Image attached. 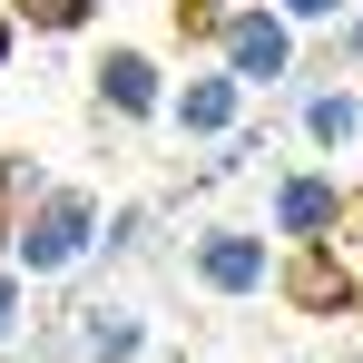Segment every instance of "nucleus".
Wrapping results in <instances>:
<instances>
[{"label":"nucleus","instance_id":"obj_5","mask_svg":"<svg viewBox=\"0 0 363 363\" xmlns=\"http://www.w3.org/2000/svg\"><path fill=\"white\" fill-rule=\"evenodd\" d=\"M295 10H304V20H314V10H334V0H295Z\"/></svg>","mask_w":363,"mask_h":363},{"label":"nucleus","instance_id":"obj_4","mask_svg":"<svg viewBox=\"0 0 363 363\" xmlns=\"http://www.w3.org/2000/svg\"><path fill=\"white\" fill-rule=\"evenodd\" d=\"M285 226H324V186H295L285 196Z\"/></svg>","mask_w":363,"mask_h":363},{"label":"nucleus","instance_id":"obj_3","mask_svg":"<svg viewBox=\"0 0 363 363\" xmlns=\"http://www.w3.org/2000/svg\"><path fill=\"white\" fill-rule=\"evenodd\" d=\"M236 60H245V69H275V60H285V40H275V30H236Z\"/></svg>","mask_w":363,"mask_h":363},{"label":"nucleus","instance_id":"obj_6","mask_svg":"<svg viewBox=\"0 0 363 363\" xmlns=\"http://www.w3.org/2000/svg\"><path fill=\"white\" fill-rule=\"evenodd\" d=\"M0 314H10V285H0Z\"/></svg>","mask_w":363,"mask_h":363},{"label":"nucleus","instance_id":"obj_1","mask_svg":"<svg viewBox=\"0 0 363 363\" xmlns=\"http://www.w3.org/2000/svg\"><path fill=\"white\" fill-rule=\"evenodd\" d=\"M79 236H89V206H79V196H60V206L40 216V236H30V265H69V255H79Z\"/></svg>","mask_w":363,"mask_h":363},{"label":"nucleus","instance_id":"obj_2","mask_svg":"<svg viewBox=\"0 0 363 363\" xmlns=\"http://www.w3.org/2000/svg\"><path fill=\"white\" fill-rule=\"evenodd\" d=\"M206 275L216 285H255V245H206Z\"/></svg>","mask_w":363,"mask_h":363}]
</instances>
